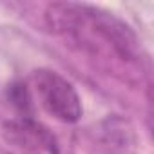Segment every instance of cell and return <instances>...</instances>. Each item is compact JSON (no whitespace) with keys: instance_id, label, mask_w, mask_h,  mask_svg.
Instances as JSON below:
<instances>
[{"instance_id":"obj_1","label":"cell","mask_w":154,"mask_h":154,"mask_svg":"<svg viewBox=\"0 0 154 154\" xmlns=\"http://www.w3.org/2000/svg\"><path fill=\"white\" fill-rule=\"evenodd\" d=\"M44 15L51 29L69 35L82 44L96 45V42H103L123 60H132L138 53L134 31L114 13L89 4L54 2L47 6Z\"/></svg>"},{"instance_id":"obj_2","label":"cell","mask_w":154,"mask_h":154,"mask_svg":"<svg viewBox=\"0 0 154 154\" xmlns=\"http://www.w3.org/2000/svg\"><path fill=\"white\" fill-rule=\"evenodd\" d=\"M31 93L40 105L62 123H76L82 120L84 107L76 87L60 72L40 67L31 72Z\"/></svg>"},{"instance_id":"obj_3","label":"cell","mask_w":154,"mask_h":154,"mask_svg":"<svg viewBox=\"0 0 154 154\" xmlns=\"http://www.w3.org/2000/svg\"><path fill=\"white\" fill-rule=\"evenodd\" d=\"M6 141L20 154H60L58 138L53 131L31 116H13L2 125Z\"/></svg>"},{"instance_id":"obj_4","label":"cell","mask_w":154,"mask_h":154,"mask_svg":"<svg viewBox=\"0 0 154 154\" xmlns=\"http://www.w3.org/2000/svg\"><path fill=\"white\" fill-rule=\"evenodd\" d=\"M6 98L18 116L35 114V96L27 82H22V80L11 82L6 89Z\"/></svg>"}]
</instances>
